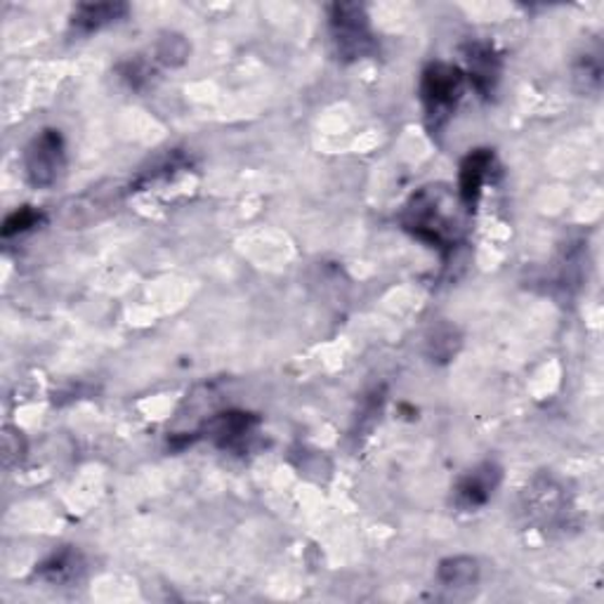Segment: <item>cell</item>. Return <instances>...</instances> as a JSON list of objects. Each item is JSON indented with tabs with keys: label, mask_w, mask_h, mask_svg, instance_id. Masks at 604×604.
<instances>
[{
	"label": "cell",
	"mask_w": 604,
	"mask_h": 604,
	"mask_svg": "<svg viewBox=\"0 0 604 604\" xmlns=\"http://www.w3.org/2000/svg\"><path fill=\"white\" fill-rule=\"evenodd\" d=\"M451 209L453 201L445 187H425L406 203L402 225L418 241L441 250V253H451L461 237L459 220Z\"/></svg>",
	"instance_id": "6da1fadb"
},
{
	"label": "cell",
	"mask_w": 604,
	"mask_h": 604,
	"mask_svg": "<svg viewBox=\"0 0 604 604\" xmlns=\"http://www.w3.org/2000/svg\"><path fill=\"white\" fill-rule=\"evenodd\" d=\"M465 91V71L461 67L435 62L423 71L421 99L427 128L439 132L449 123Z\"/></svg>",
	"instance_id": "7a4b0ae2"
},
{
	"label": "cell",
	"mask_w": 604,
	"mask_h": 604,
	"mask_svg": "<svg viewBox=\"0 0 604 604\" xmlns=\"http://www.w3.org/2000/svg\"><path fill=\"white\" fill-rule=\"evenodd\" d=\"M335 52L345 62H357L376 48L371 20L359 3H335L329 14Z\"/></svg>",
	"instance_id": "3957f363"
},
{
	"label": "cell",
	"mask_w": 604,
	"mask_h": 604,
	"mask_svg": "<svg viewBox=\"0 0 604 604\" xmlns=\"http://www.w3.org/2000/svg\"><path fill=\"white\" fill-rule=\"evenodd\" d=\"M67 166L64 154V138L60 130L46 128L28 142L24 154V173L28 185L38 189L52 187Z\"/></svg>",
	"instance_id": "277c9868"
},
{
	"label": "cell",
	"mask_w": 604,
	"mask_h": 604,
	"mask_svg": "<svg viewBox=\"0 0 604 604\" xmlns=\"http://www.w3.org/2000/svg\"><path fill=\"white\" fill-rule=\"evenodd\" d=\"M500 477H504V473H500V467L492 461L479 463L477 467L467 470V473L459 479V484H455V489H453L455 506H459L461 510H477V508L486 506L489 504V498L494 496V492L498 489Z\"/></svg>",
	"instance_id": "5b68a950"
},
{
	"label": "cell",
	"mask_w": 604,
	"mask_h": 604,
	"mask_svg": "<svg viewBox=\"0 0 604 604\" xmlns=\"http://www.w3.org/2000/svg\"><path fill=\"white\" fill-rule=\"evenodd\" d=\"M465 79H470V83H473V87L482 97H492L500 81V69H504L496 48L492 43H470L465 48Z\"/></svg>",
	"instance_id": "8992f818"
},
{
	"label": "cell",
	"mask_w": 604,
	"mask_h": 604,
	"mask_svg": "<svg viewBox=\"0 0 604 604\" xmlns=\"http://www.w3.org/2000/svg\"><path fill=\"white\" fill-rule=\"evenodd\" d=\"M494 166V152L492 150H475L470 152L459 173V201L467 213L475 211V205L482 197V189L489 180V170Z\"/></svg>",
	"instance_id": "52a82bcc"
},
{
	"label": "cell",
	"mask_w": 604,
	"mask_h": 604,
	"mask_svg": "<svg viewBox=\"0 0 604 604\" xmlns=\"http://www.w3.org/2000/svg\"><path fill=\"white\" fill-rule=\"evenodd\" d=\"M258 418L253 414H244V411H227L209 423V433L215 439L217 447L239 451L246 447V439L256 435Z\"/></svg>",
	"instance_id": "ba28073f"
},
{
	"label": "cell",
	"mask_w": 604,
	"mask_h": 604,
	"mask_svg": "<svg viewBox=\"0 0 604 604\" xmlns=\"http://www.w3.org/2000/svg\"><path fill=\"white\" fill-rule=\"evenodd\" d=\"M128 14L126 3H83L71 14V28L76 34H95Z\"/></svg>",
	"instance_id": "9c48e42d"
},
{
	"label": "cell",
	"mask_w": 604,
	"mask_h": 604,
	"mask_svg": "<svg viewBox=\"0 0 604 604\" xmlns=\"http://www.w3.org/2000/svg\"><path fill=\"white\" fill-rule=\"evenodd\" d=\"M81 573H83V557L79 550H73V548L57 550L38 569V577L52 585H64V583L76 581Z\"/></svg>",
	"instance_id": "30bf717a"
},
{
	"label": "cell",
	"mask_w": 604,
	"mask_h": 604,
	"mask_svg": "<svg viewBox=\"0 0 604 604\" xmlns=\"http://www.w3.org/2000/svg\"><path fill=\"white\" fill-rule=\"evenodd\" d=\"M439 581L447 588H470L479 579L477 559L473 557H451L439 565Z\"/></svg>",
	"instance_id": "8fae6325"
},
{
	"label": "cell",
	"mask_w": 604,
	"mask_h": 604,
	"mask_svg": "<svg viewBox=\"0 0 604 604\" xmlns=\"http://www.w3.org/2000/svg\"><path fill=\"white\" fill-rule=\"evenodd\" d=\"M187 57H189V46L182 36L170 34L158 40V48H156L158 62H164L168 67H180L187 62Z\"/></svg>",
	"instance_id": "7c38bea8"
},
{
	"label": "cell",
	"mask_w": 604,
	"mask_h": 604,
	"mask_svg": "<svg viewBox=\"0 0 604 604\" xmlns=\"http://www.w3.org/2000/svg\"><path fill=\"white\" fill-rule=\"evenodd\" d=\"M40 220H43V215L38 211H34L32 205H24V209L14 211V213H10L5 217V223H3V239H12V237H17V234H24L28 229L38 227Z\"/></svg>",
	"instance_id": "4fadbf2b"
},
{
	"label": "cell",
	"mask_w": 604,
	"mask_h": 604,
	"mask_svg": "<svg viewBox=\"0 0 604 604\" xmlns=\"http://www.w3.org/2000/svg\"><path fill=\"white\" fill-rule=\"evenodd\" d=\"M152 73H154L152 64L146 60H142V57L121 64V79L132 87V91H142V87L150 85Z\"/></svg>",
	"instance_id": "5bb4252c"
}]
</instances>
